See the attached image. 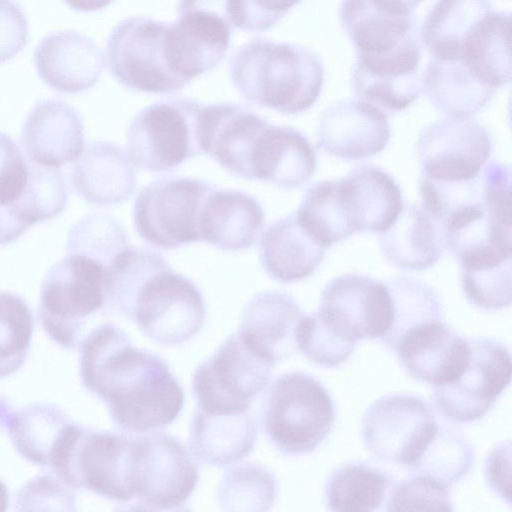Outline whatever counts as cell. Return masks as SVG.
Segmentation results:
<instances>
[{"instance_id": "1", "label": "cell", "mask_w": 512, "mask_h": 512, "mask_svg": "<svg viewBox=\"0 0 512 512\" xmlns=\"http://www.w3.org/2000/svg\"><path fill=\"white\" fill-rule=\"evenodd\" d=\"M83 386L101 399L115 426L143 434L172 424L184 406V390L158 355L132 345L126 333L103 323L79 344Z\"/></svg>"}, {"instance_id": "2", "label": "cell", "mask_w": 512, "mask_h": 512, "mask_svg": "<svg viewBox=\"0 0 512 512\" xmlns=\"http://www.w3.org/2000/svg\"><path fill=\"white\" fill-rule=\"evenodd\" d=\"M230 79L241 96L282 114L311 108L324 83V68L310 48L254 38L232 55Z\"/></svg>"}, {"instance_id": "3", "label": "cell", "mask_w": 512, "mask_h": 512, "mask_svg": "<svg viewBox=\"0 0 512 512\" xmlns=\"http://www.w3.org/2000/svg\"><path fill=\"white\" fill-rule=\"evenodd\" d=\"M106 267L73 253L53 265L45 276L39 318L45 333L64 349H74L84 338L88 320L105 312Z\"/></svg>"}, {"instance_id": "4", "label": "cell", "mask_w": 512, "mask_h": 512, "mask_svg": "<svg viewBox=\"0 0 512 512\" xmlns=\"http://www.w3.org/2000/svg\"><path fill=\"white\" fill-rule=\"evenodd\" d=\"M132 437L71 423L59 440L49 466L74 490L106 499L132 500L128 465Z\"/></svg>"}, {"instance_id": "5", "label": "cell", "mask_w": 512, "mask_h": 512, "mask_svg": "<svg viewBox=\"0 0 512 512\" xmlns=\"http://www.w3.org/2000/svg\"><path fill=\"white\" fill-rule=\"evenodd\" d=\"M334 421L333 400L311 375L292 371L272 383L263 423L269 440L282 454L314 452L331 432Z\"/></svg>"}, {"instance_id": "6", "label": "cell", "mask_w": 512, "mask_h": 512, "mask_svg": "<svg viewBox=\"0 0 512 512\" xmlns=\"http://www.w3.org/2000/svg\"><path fill=\"white\" fill-rule=\"evenodd\" d=\"M203 105L181 97L158 101L139 111L127 130L128 156L134 166L166 172L202 154Z\"/></svg>"}, {"instance_id": "7", "label": "cell", "mask_w": 512, "mask_h": 512, "mask_svg": "<svg viewBox=\"0 0 512 512\" xmlns=\"http://www.w3.org/2000/svg\"><path fill=\"white\" fill-rule=\"evenodd\" d=\"M198 467L184 445L163 432L132 437L128 481L140 508L175 510L196 488Z\"/></svg>"}, {"instance_id": "8", "label": "cell", "mask_w": 512, "mask_h": 512, "mask_svg": "<svg viewBox=\"0 0 512 512\" xmlns=\"http://www.w3.org/2000/svg\"><path fill=\"white\" fill-rule=\"evenodd\" d=\"M214 188L192 177L155 180L138 193L133 222L140 238L161 249H177L200 241L204 202Z\"/></svg>"}, {"instance_id": "9", "label": "cell", "mask_w": 512, "mask_h": 512, "mask_svg": "<svg viewBox=\"0 0 512 512\" xmlns=\"http://www.w3.org/2000/svg\"><path fill=\"white\" fill-rule=\"evenodd\" d=\"M274 366L238 332L233 333L193 374L197 409L218 414L249 412L253 399L268 386Z\"/></svg>"}, {"instance_id": "10", "label": "cell", "mask_w": 512, "mask_h": 512, "mask_svg": "<svg viewBox=\"0 0 512 512\" xmlns=\"http://www.w3.org/2000/svg\"><path fill=\"white\" fill-rule=\"evenodd\" d=\"M167 23L146 16L118 23L106 45V63L124 87L152 94H172L188 82L171 68L165 46Z\"/></svg>"}, {"instance_id": "11", "label": "cell", "mask_w": 512, "mask_h": 512, "mask_svg": "<svg viewBox=\"0 0 512 512\" xmlns=\"http://www.w3.org/2000/svg\"><path fill=\"white\" fill-rule=\"evenodd\" d=\"M492 149L490 132L473 117L437 120L417 139L420 180L439 186L472 182L481 174Z\"/></svg>"}, {"instance_id": "12", "label": "cell", "mask_w": 512, "mask_h": 512, "mask_svg": "<svg viewBox=\"0 0 512 512\" xmlns=\"http://www.w3.org/2000/svg\"><path fill=\"white\" fill-rule=\"evenodd\" d=\"M206 307L197 285L170 265L138 289L130 316L152 340L168 346L189 341L202 328Z\"/></svg>"}, {"instance_id": "13", "label": "cell", "mask_w": 512, "mask_h": 512, "mask_svg": "<svg viewBox=\"0 0 512 512\" xmlns=\"http://www.w3.org/2000/svg\"><path fill=\"white\" fill-rule=\"evenodd\" d=\"M233 29L228 0H179L165 35L172 69L188 83L213 70L227 54Z\"/></svg>"}, {"instance_id": "14", "label": "cell", "mask_w": 512, "mask_h": 512, "mask_svg": "<svg viewBox=\"0 0 512 512\" xmlns=\"http://www.w3.org/2000/svg\"><path fill=\"white\" fill-rule=\"evenodd\" d=\"M432 407L412 394H388L362 417V438L378 460L406 469L421 455L438 428Z\"/></svg>"}, {"instance_id": "15", "label": "cell", "mask_w": 512, "mask_h": 512, "mask_svg": "<svg viewBox=\"0 0 512 512\" xmlns=\"http://www.w3.org/2000/svg\"><path fill=\"white\" fill-rule=\"evenodd\" d=\"M469 358L459 377L434 386L432 399L439 414L453 423L482 418L511 381L509 350L492 338L467 339Z\"/></svg>"}, {"instance_id": "16", "label": "cell", "mask_w": 512, "mask_h": 512, "mask_svg": "<svg viewBox=\"0 0 512 512\" xmlns=\"http://www.w3.org/2000/svg\"><path fill=\"white\" fill-rule=\"evenodd\" d=\"M316 314L349 342L380 340L392 323V297L385 282L347 273L327 283Z\"/></svg>"}, {"instance_id": "17", "label": "cell", "mask_w": 512, "mask_h": 512, "mask_svg": "<svg viewBox=\"0 0 512 512\" xmlns=\"http://www.w3.org/2000/svg\"><path fill=\"white\" fill-rule=\"evenodd\" d=\"M421 59L418 36L382 54L356 55L351 72L354 94L386 115L404 111L422 91Z\"/></svg>"}, {"instance_id": "18", "label": "cell", "mask_w": 512, "mask_h": 512, "mask_svg": "<svg viewBox=\"0 0 512 512\" xmlns=\"http://www.w3.org/2000/svg\"><path fill=\"white\" fill-rule=\"evenodd\" d=\"M391 136L387 115L363 100L333 103L321 114L317 146L344 160H359L379 154Z\"/></svg>"}, {"instance_id": "19", "label": "cell", "mask_w": 512, "mask_h": 512, "mask_svg": "<svg viewBox=\"0 0 512 512\" xmlns=\"http://www.w3.org/2000/svg\"><path fill=\"white\" fill-rule=\"evenodd\" d=\"M270 122L235 103L204 104L200 116L203 153L235 177L251 180L255 142Z\"/></svg>"}, {"instance_id": "20", "label": "cell", "mask_w": 512, "mask_h": 512, "mask_svg": "<svg viewBox=\"0 0 512 512\" xmlns=\"http://www.w3.org/2000/svg\"><path fill=\"white\" fill-rule=\"evenodd\" d=\"M39 78L65 94L91 89L99 81L104 58L96 42L77 31L63 30L46 35L34 52Z\"/></svg>"}, {"instance_id": "21", "label": "cell", "mask_w": 512, "mask_h": 512, "mask_svg": "<svg viewBox=\"0 0 512 512\" xmlns=\"http://www.w3.org/2000/svg\"><path fill=\"white\" fill-rule=\"evenodd\" d=\"M394 352L412 378L441 386L462 373L468 362L469 345L446 323L436 320L408 332Z\"/></svg>"}, {"instance_id": "22", "label": "cell", "mask_w": 512, "mask_h": 512, "mask_svg": "<svg viewBox=\"0 0 512 512\" xmlns=\"http://www.w3.org/2000/svg\"><path fill=\"white\" fill-rule=\"evenodd\" d=\"M21 143L32 163L59 168L81 155L83 121L74 108L61 100L39 101L24 121Z\"/></svg>"}, {"instance_id": "23", "label": "cell", "mask_w": 512, "mask_h": 512, "mask_svg": "<svg viewBox=\"0 0 512 512\" xmlns=\"http://www.w3.org/2000/svg\"><path fill=\"white\" fill-rule=\"evenodd\" d=\"M303 315L289 294L264 291L244 306L238 333L254 352L276 364L297 349L296 329Z\"/></svg>"}, {"instance_id": "24", "label": "cell", "mask_w": 512, "mask_h": 512, "mask_svg": "<svg viewBox=\"0 0 512 512\" xmlns=\"http://www.w3.org/2000/svg\"><path fill=\"white\" fill-rule=\"evenodd\" d=\"M338 184L344 212L355 233L388 230L404 207L400 186L379 167H356Z\"/></svg>"}, {"instance_id": "25", "label": "cell", "mask_w": 512, "mask_h": 512, "mask_svg": "<svg viewBox=\"0 0 512 512\" xmlns=\"http://www.w3.org/2000/svg\"><path fill=\"white\" fill-rule=\"evenodd\" d=\"M76 193L96 206L128 200L137 185V172L128 154L108 141L88 143L71 172Z\"/></svg>"}, {"instance_id": "26", "label": "cell", "mask_w": 512, "mask_h": 512, "mask_svg": "<svg viewBox=\"0 0 512 512\" xmlns=\"http://www.w3.org/2000/svg\"><path fill=\"white\" fill-rule=\"evenodd\" d=\"M264 222L265 213L256 198L214 187L203 205L200 241L224 251L245 250L255 243Z\"/></svg>"}, {"instance_id": "27", "label": "cell", "mask_w": 512, "mask_h": 512, "mask_svg": "<svg viewBox=\"0 0 512 512\" xmlns=\"http://www.w3.org/2000/svg\"><path fill=\"white\" fill-rule=\"evenodd\" d=\"M316 168L315 149L303 133L291 126L270 123L256 144L252 180L294 189L306 183Z\"/></svg>"}, {"instance_id": "28", "label": "cell", "mask_w": 512, "mask_h": 512, "mask_svg": "<svg viewBox=\"0 0 512 512\" xmlns=\"http://www.w3.org/2000/svg\"><path fill=\"white\" fill-rule=\"evenodd\" d=\"M323 248L291 213L270 223L259 241V258L266 273L282 283L312 275L325 256Z\"/></svg>"}, {"instance_id": "29", "label": "cell", "mask_w": 512, "mask_h": 512, "mask_svg": "<svg viewBox=\"0 0 512 512\" xmlns=\"http://www.w3.org/2000/svg\"><path fill=\"white\" fill-rule=\"evenodd\" d=\"M257 441V425L249 412L208 413L197 409L189 428V448L198 461L215 467L246 457Z\"/></svg>"}, {"instance_id": "30", "label": "cell", "mask_w": 512, "mask_h": 512, "mask_svg": "<svg viewBox=\"0 0 512 512\" xmlns=\"http://www.w3.org/2000/svg\"><path fill=\"white\" fill-rule=\"evenodd\" d=\"M383 257L393 266L421 271L434 266L445 250L442 228L423 208L403 207L395 223L380 233Z\"/></svg>"}, {"instance_id": "31", "label": "cell", "mask_w": 512, "mask_h": 512, "mask_svg": "<svg viewBox=\"0 0 512 512\" xmlns=\"http://www.w3.org/2000/svg\"><path fill=\"white\" fill-rule=\"evenodd\" d=\"M511 14L491 11L465 36L456 57L482 84L497 90L511 80Z\"/></svg>"}, {"instance_id": "32", "label": "cell", "mask_w": 512, "mask_h": 512, "mask_svg": "<svg viewBox=\"0 0 512 512\" xmlns=\"http://www.w3.org/2000/svg\"><path fill=\"white\" fill-rule=\"evenodd\" d=\"M339 19L355 55L382 54L418 36L413 14H392L368 0H342Z\"/></svg>"}, {"instance_id": "33", "label": "cell", "mask_w": 512, "mask_h": 512, "mask_svg": "<svg viewBox=\"0 0 512 512\" xmlns=\"http://www.w3.org/2000/svg\"><path fill=\"white\" fill-rule=\"evenodd\" d=\"M422 91L438 110L450 117H473L496 90L476 80L455 60L432 58L421 76Z\"/></svg>"}, {"instance_id": "34", "label": "cell", "mask_w": 512, "mask_h": 512, "mask_svg": "<svg viewBox=\"0 0 512 512\" xmlns=\"http://www.w3.org/2000/svg\"><path fill=\"white\" fill-rule=\"evenodd\" d=\"M71 423L68 415L56 405L33 403L12 412L6 428L13 446L24 459L47 466Z\"/></svg>"}, {"instance_id": "35", "label": "cell", "mask_w": 512, "mask_h": 512, "mask_svg": "<svg viewBox=\"0 0 512 512\" xmlns=\"http://www.w3.org/2000/svg\"><path fill=\"white\" fill-rule=\"evenodd\" d=\"M394 484L386 471L366 462H350L329 476L326 504L335 512L374 511L383 504Z\"/></svg>"}, {"instance_id": "36", "label": "cell", "mask_w": 512, "mask_h": 512, "mask_svg": "<svg viewBox=\"0 0 512 512\" xmlns=\"http://www.w3.org/2000/svg\"><path fill=\"white\" fill-rule=\"evenodd\" d=\"M491 11L490 0H437L423 23L421 41L432 58L451 60L465 36Z\"/></svg>"}, {"instance_id": "37", "label": "cell", "mask_w": 512, "mask_h": 512, "mask_svg": "<svg viewBox=\"0 0 512 512\" xmlns=\"http://www.w3.org/2000/svg\"><path fill=\"white\" fill-rule=\"evenodd\" d=\"M392 297L393 318L380 342L395 351L399 341L421 324L442 320L443 308L436 291L413 277L398 276L385 282Z\"/></svg>"}, {"instance_id": "38", "label": "cell", "mask_w": 512, "mask_h": 512, "mask_svg": "<svg viewBox=\"0 0 512 512\" xmlns=\"http://www.w3.org/2000/svg\"><path fill=\"white\" fill-rule=\"evenodd\" d=\"M168 262L156 251L128 246L106 267L105 312L129 318L133 299L140 286Z\"/></svg>"}, {"instance_id": "39", "label": "cell", "mask_w": 512, "mask_h": 512, "mask_svg": "<svg viewBox=\"0 0 512 512\" xmlns=\"http://www.w3.org/2000/svg\"><path fill=\"white\" fill-rule=\"evenodd\" d=\"M295 215L325 249L355 234L341 204L338 180H322L311 185Z\"/></svg>"}, {"instance_id": "40", "label": "cell", "mask_w": 512, "mask_h": 512, "mask_svg": "<svg viewBox=\"0 0 512 512\" xmlns=\"http://www.w3.org/2000/svg\"><path fill=\"white\" fill-rule=\"evenodd\" d=\"M29 175L30 164L17 144L0 132V245L14 242L29 229L19 213Z\"/></svg>"}, {"instance_id": "41", "label": "cell", "mask_w": 512, "mask_h": 512, "mask_svg": "<svg viewBox=\"0 0 512 512\" xmlns=\"http://www.w3.org/2000/svg\"><path fill=\"white\" fill-rule=\"evenodd\" d=\"M473 463L474 450L469 440L459 431L438 425L421 455L407 470L451 487L469 473Z\"/></svg>"}, {"instance_id": "42", "label": "cell", "mask_w": 512, "mask_h": 512, "mask_svg": "<svg viewBox=\"0 0 512 512\" xmlns=\"http://www.w3.org/2000/svg\"><path fill=\"white\" fill-rule=\"evenodd\" d=\"M276 495L277 481L272 472L260 464L243 463L225 472L217 502L225 511H267Z\"/></svg>"}, {"instance_id": "43", "label": "cell", "mask_w": 512, "mask_h": 512, "mask_svg": "<svg viewBox=\"0 0 512 512\" xmlns=\"http://www.w3.org/2000/svg\"><path fill=\"white\" fill-rule=\"evenodd\" d=\"M33 331L34 318L26 301L13 292L0 291V378L23 365Z\"/></svg>"}, {"instance_id": "44", "label": "cell", "mask_w": 512, "mask_h": 512, "mask_svg": "<svg viewBox=\"0 0 512 512\" xmlns=\"http://www.w3.org/2000/svg\"><path fill=\"white\" fill-rule=\"evenodd\" d=\"M128 246V236L115 218L93 213L71 227L66 250L68 254L87 255L107 267Z\"/></svg>"}, {"instance_id": "45", "label": "cell", "mask_w": 512, "mask_h": 512, "mask_svg": "<svg viewBox=\"0 0 512 512\" xmlns=\"http://www.w3.org/2000/svg\"><path fill=\"white\" fill-rule=\"evenodd\" d=\"M29 164V182L19 204L20 216L28 228L58 216L68 200L65 177L58 168Z\"/></svg>"}, {"instance_id": "46", "label": "cell", "mask_w": 512, "mask_h": 512, "mask_svg": "<svg viewBox=\"0 0 512 512\" xmlns=\"http://www.w3.org/2000/svg\"><path fill=\"white\" fill-rule=\"evenodd\" d=\"M349 342L330 329L315 313L303 315L296 329V348L313 363L336 367L346 362L355 350Z\"/></svg>"}, {"instance_id": "47", "label": "cell", "mask_w": 512, "mask_h": 512, "mask_svg": "<svg viewBox=\"0 0 512 512\" xmlns=\"http://www.w3.org/2000/svg\"><path fill=\"white\" fill-rule=\"evenodd\" d=\"M446 485L422 474L404 479L391 488L387 511H453Z\"/></svg>"}, {"instance_id": "48", "label": "cell", "mask_w": 512, "mask_h": 512, "mask_svg": "<svg viewBox=\"0 0 512 512\" xmlns=\"http://www.w3.org/2000/svg\"><path fill=\"white\" fill-rule=\"evenodd\" d=\"M74 489L59 478L40 475L26 482L19 490L15 509L75 511Z\"/></svg>"}, {"instance_id": "49", "label": "cell", "mask_w": 512, "mask_h": 512, "mask_svg": "<svg viewBox=\"0 0 512 512\" xmlns=\"http://www.w3.org/2000/svg\"><path fill=\"white\" fill-rule=\"evenodd\" d=\"M302 0H228L234 28L264 32L276 25Z\"/></svg>"}, {"instance_id": "50", "label": "cell", "mask_w": 512, "mask_h": 512, "mask_svg": "<svg viewBox=\"0 0 512 512\" xmlns=\"http://www.w3.org/2000/svg\"><path fill=\"white\" fill-rule=\"evenodd\" d=\"M28 36V21L21 6L14 0H0V63L20 53Z\"/></svg>"}, {"instance_id": "51", "label": "cell", "mask_w": 512, "mask_h": 512, "mask_svg": "<svg viewBox=\"0 0 512 512\" xmlns=\"http://www.w3.org/2000/svg\"><path fill=\"white\" fill-rule=\"evenodd\" d=\"M486 481L489 487L510 503V442H502L488 455L485 463Z\"/></svg>"}, {"instance_id": "52", "label": "cell", "mask_w": 512, "mask_h": 512, "mask_svg": "<svg viewBox=\"0 0 512 512\" xmlns=\"http://www.w3.org/2000/svg\"><path fill=\"white\" fill-rule=\"evenodd\" d=\"M377 8L398 15H412L424 0H368Z\"/></svg>"}, {"instance_id": "53", "label": "cell", "mask_w": 512, "mask_h": 512, "mask_svg": "<svg viewBox=\"0 0 512 512\" xmlns=\"http://www.w3.org/2000/svg\"><path fill=\"white\" fill-rule=\"evenodd\" d=\"M71 9L79 12H95L108 7L114 0H63Z\"/></svg>"}, {"instance_id": "54", "label": "cell", "mask_w": 512, "mask_h": 512, "mask_svg": "<svg viewBox=\"0 0 512 512\" xmlns=\"http://www.w3.org/2000/svg\"><path fill=\"white\" fill-rule=\"evenodd\" d=\"M9 504V492L7 486L0 480V511H6Z\"/></svg>"}]
</instances>
